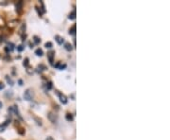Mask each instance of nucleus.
Segmentation results:
<instances>
[{
	"instance_id": "nucleus-15",
	"label": "nucleus",
	"mask_w": 170,
	"mask_h": 140,
	"mask_svg": "<svg viewBox=\"0 0 170 140\" xmlns=\"http://www.w3.org/2000/svg\"><path fill=\"white\" fill-rule=\"evenodd\" d=\"M17 50H18L19 52H22V51L24 50V46H22V45L18 46V47H17Z\"/></svg>"
},
{
	"instance_id": "nucleus-21",
	"label": "nucleus",
	"mask_w": 170,
	"mask_h": 140,
	"mask_svg": "<svg viewBox=\"0 0 170 140\" xmlns=\"http://www.w3.org/2000/svg\"><path fill=\"white\" fill-rule=\"evenodd\" d=\"M19 83H20V85H23V84H22V83H23V81H22L21 80H19Z\"/></svg>"
},
{
	"instance_id": "nucleus-12",
	"label": "nucleus",
	"mask_w": 170,
	"mask_h": 140,
	"mask_svg": "<svg viewBox=\"0 0 170 140\" xmlns=\"http://www.w3.org/2000/svg\"><path fill=\"white\" fill-rule=\"evenodd\" d=\"M65 117H66V120H68V121H72L73 120V116L71 114H67Z\"/></svg>"
},
{
	"instance_id": "nucleus-9",
	"label": "nucleus",
	"mask_w": 170,
	"mask_h": 140,
	"mask_svg": "<svg viewBox=\"0 0 170 140\" xmlns=\"http://www.w3.org/2000/svg\"><path fill=\"white\" fill-rule=\"evenodd\" d=\"M64 48H65L67 51H71V50H72V46H71L69 43H65V44H64Z\"/></svg>"
},
{
	"instance_id": "nucleus-20",
	"label": "nucleus",
	"mask_w": 170,
	"mask_h": 140,
	"mask_svg": "<svg viewBox=\"0 0 170 140\" xmlns=\"http://www.w3.org/2000/svg\"><path fill=\"white\" fill-rule=\"evenodd\" d=\"M2 107H3V103H2L1 101H0V109H1Z\"/></svg>"
},
{
	"instance_id": "nucleus-14",
	"label": "nucleus",
	"mask_w": 170,
	"mask_h": 140,
	"mask_svg": "<svg viewBox=\"0 0 170 140\" xmlns=\"http://www.w3.org/2000/svg\"><path fill=\"white\" fill-rule=\"evenodd\" d=\"M52 43L51 42H47V43H46V45H45V47H47V48H51L52 47Z\"/></svg>"
},
{
	"instance_id": "nucleus-4",
	"label": "nucleus",
	"mask_w": 170,
	"mask_h": 140,
	"mask_svg": "<svg viewBox=\"0 0 170 140\" xmlns=\"http://www.w3.org/2000/svg\"><path fill=\"white\" fill-rule=\"evenodd\" d=\"M54 52L53 51H50L47 53V57H48V60H49V63L50 64H53V58H54Z\"/></svg>"
},
{
	"instance_id": "nucleus-8",
	"label": "nucleus",
	"mask_w": 170,
	"mask_h": 140,
	"mask_svg": "<svg viewBox=\"0 0 170 140\" xmlns=\"http://www.w3.org/2000/svg\"><path fill=\"white\" fill-rule=\"evenodd\" d=\"M69 34H72V35H75V34H76V25H74V26L69 30Z\"/></svg>"
},
{
	"instance_id": "nucleus-18",
	"label": "nucleus",
	"mask_w": 170,
	"mask_h": 140,
	"mask_svg": "<svg viewBox=\"0 0 170 140\" xmlns=\"http://www.w3.org/2000/svg\"><path fill=\"white\" fill-rule=\"evenodd\" d=\"M4 87H5V85H4V83H3V82H0V90H2V89H4Z\"/></svg>"
},
{
	"instance_id": "nucleus-5",
	"label": "nucleus",
	"mask_w": 170,
	"mask_h": 140,
	"mask_svg": "<svg viewBox=\"0 0 170 140\" xmlns=\"http://www.w3.org/2000/svg\"><path fill=\"white\" fill-rule=\"evenodd\" d=\"M14 49V46H13V44H11V43H9L8 44V46H7V47L5 48V50H6V52H11L12 50Z\"/></svg>"
},
{
	"instance_id": "nucleus-6",
	"label": "nucleus",
	"mask_w": 170,
	"mask_h": 140,
	"mask_svg": "<svg viewBox=\"0 0 170 140\" xmlns=\"http://www.w3.org/2000/svg\"><path fill=\"white\" fill-rule=\"evenodd\" d=\"M55 40H56V42L58 43L59 45H63V38H62V37H60L59 35H56L55 36Z\"/></svg>"
},
{
	"instance_id": "nucleus-19",
	"label": "nucleus",
	"mask_w": 170,
	"mask_h": 140,
	"mask_svg": "<svg viewBox=\"0 0 170 140\" xmlns=\"http://www.w3.org/2000/svg\"><path fill=\"white\" fill-rule=\"evenodd\" d=\"M47 140H54V139H53L52 137H50V136H49V137H47Z\"/></svg>"
},
{
	"instance_id": "nucleus-2",
	"label": "nucleus",
	"mask_w": 170,
	"mask_h": 140,
	"mask_svg": "<svg viewBox=\"0 0 170 140\" xmlns=\"http://www.w3.org/2000/svg\"><path fill=\"white\" fill-rule=\"evenodd\" d=\"M57 94H58V96H59V97H60L61 102H62L63 104H66V103H67V97H66L63 94H62V93H57Z\"/></svg>"
},
{
	"instance_id": "nucleus-7",
	"label": "nucleus",
	"mask_w": 170,
	"mask_h": 140,
	"mask_svg": "<svg viewBox=\"0 0 170 140\" xmlns=\"http://www.w3.org/2000/svg\"><path fill=\"white\" fill-rule=\"evenodd\" d=\"M48 118H49V120H50L51 122H53V123H55V122L57 121V117H56L54 114H52V113H49Z\"/></svg>"
},
{
	"instance_id": "nucleus-11",
	"label": "nucleus",
	"mask_w": 170,
	"mask_h": 140,
	"mask_svg": "<svg viewBox=\"0 0 170 140\" xmlns=\"http://www.w3.org/2000/svg\"><path fill=\"white\" fill-rule=\"evenodd\" d=\"M76 18V11L74 10L73 12H71L70 14H69V19H71V20H74Z\"/></svg>"
},
{
	"instance_id": "nucleus-16",
	"label": "nucleus",
	"mask_w": 170,
	"mask_h": 140,
	"mask_svg": "<svg viewBox=\"0 0 170 140\" xmlns=\"http://www.w3.org/2000/svg\"><path fill=\"white\" fill-rule=\"evenodd\" d=\"M28 65V59L26 58V59H25V61H24V66H27Z\"/></svg>"
},
{
	"instance_id": "nucleus-10",
	"label": "nucleus",
	"mask_w": 170,
	"mask_h": 140,
	"mask_svg": "<svg viewBox=\"0 0 170 140\" xmlns=\"http://www.w3.org/2000/svg\"><path fill=\"white\" fill-rule=\"evenodd\" d=\"M35 54L37 55V56H42L44 55V52H42V50L41 49V48H38V49H36V51H35Z\"/></svg>"
},
{
	"instance_id": "nucleus-1",
	"label": "nucleus",
	"mask_w": 170,
	"mask_h": 140,
	"mask_svg": "<svg viewBox=\"0 0 170 140\" xmlns=\"http://www.w3.org/2000/svg\"><path fill=\"white\" fill-rule=\"evenodd\" d=\"M33 97H34V93H33L32 89H26V92L24 93V99L27 101H32Z\"/></svg>"
},
{
	"instance_id": "nucleus-17",
	"label": "nucleus",
	"mask_w": 170,
	"mask_h": 140,
	"mask_svg": "<svg viewBox=\"0 0 170 140\" xmlns=\"http://www.w3.org/2000/svg\"><path fill=\"white\" fill-rule=\"evenodd\" d=\"M34 42H35L36 44H39V43H40V40H39V38L35 36V37H34Z\"/></svg>"
},
{
	"instance_id": "nucleus-3",
	"label": "nucleus",
	"mask_w": 170,
	"mask_h": 140,
	"mask_svg": "<svg viewBox=\"0 0 170 140\" xmlns=\"http://www.w3.org/2000/svg\"><path fill=\"white\" fill-rule=\"evenodd\" d=\"M23 10V1H18L17 4H16V11L17 13H21Z\"/></svg>"
},
{
	"instance_id": "nucleus-13",
	"label": "nucleus",
	"mask_w": 170,
	"mask_h": 140,
	"mask_svg": "<svg viewBox=\"0 0 170 140\" xmlns=\"http://www.w3.org/2000/svg\"><path fill=\"white\" fill-rule=\"evenodd\" d=\"M6 80L10 83V85H13V81H12V80L10 78H9V76H6Z\"/></svg>"
}]
</instances>
